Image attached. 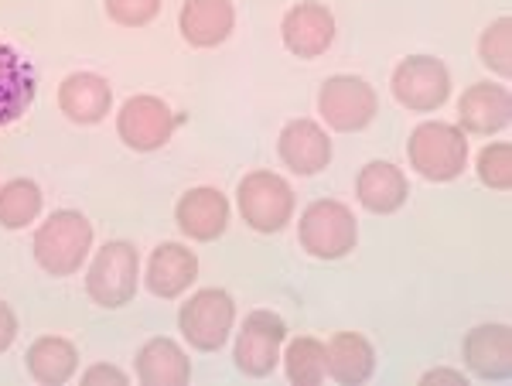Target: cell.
Segmentation results:
<instances>
[{"instance_id": "obj_27", "label": "cell", "mask_w": 512, "mask_h": 386, "mask_svg": "<svg viewBox=\"0 0 512 386\" xmlns=\"http://www.w3.org/2000/svg\"><path fill=\"white\" fill-rule=\"evenodd\" d=\"M475 171H478V182L485 188H492V192H509L512 188V144L495 141L489 147H482Z\"/></svg>"}, {"instance_id": "obj_12", "label": "cell", "mask_w": 512, "mask_h": 386, "mask_svg": "<svg viewBox=\"0 0 512 386\" xmlns=\"http://www.w3.org/2000/svg\"><path fill=\"white\" fill-rule=\"evenodd\" d=\"M175 223L188 240L212 243L226 233L229 226V199L219 188H188L175 205Z\"/></svg>"}, {"instance_id": "obj_16", "label": "cell", "mask_w": 512, "mask_h": 386, "mask_svg": "<svg viewBox=\"0 0 512 386\" xmlns=\"http://www.w3.org/2000/svg\"><path fill=\"white\" fill-rule=\"evenodd\" d=\"M198 277V257L195 250H188L185 243H161L154 246L151 260H147V274L144 284L154 298L175 301Z\"/></svg>"}, {"instance_id": "obj_7", "label": "cell", "mask_w": 512, "mask_h": 386, "mask_svg": "<svg viewBox=\"0 0 512 386\" xmlns=\"http://www.w3.org/2000/svg\"><path fill=\"white\" fill-rule=\"evenodd\" d=\"M390 89L410 113H434L451 96V72L434 55H410L393 69Z\"/></svg>"}, {"instance_id": "obj_11", "label": "cell", "mask_w": 512, "mask_h": 386, "mask_svg": "<svg viewBox=\"0 0 512 386\" xmlns=\"http://www.w3.org/2000/svg\"><path fill=\"white\" fill-rule=\"evenodd\" d=\"M280 38H284L287 52H294L297 59H318L335 41L332 11L325 4H318V0L294 4L280 21Z\"/></svg>"}, {"instance_id": "obj_5", "label": "cell", "mask_w": 512, "mask_h": 386, "mask_svg": "<svg viewBox=\"0 0 512 386\" xmlns=\"http://www.w3.org/2000/svg\"><path fill=\"white\" fill-rule=\"evenodd\" d=\"M236 325V301L222 287H202L178 311V328L198 352H219Z\"/></svg>"}, {"instance_id": "obj_29", "label": "cell", "mask_w": 512, "mask_h": 386, "mask_svg": "<svg viewBox=\"0 0 512 386\" xmlns=\"http://www.w3.org/2000/svg\"><path fill=\"white\" fill-rule=\"evenodd\" d=\"M18 339V315L7 301H0V352H7Z\"/></svg>"}, {"instance_id": "obj_24", "label": "cell", "mask_w": 512, "mask_h": 386, "mask_svg": "<svg viewBox=\"0 0 512 386\" xmlns=\"http://www.w3.org/2000/svg\"><path fill=\"white\" fill-rule=\"evenodd\" d=\"M280 363H284L287 380L294 386H318V383H325V376H328L325 342L315 339V335L294 339L284 356H280Z\"/></svg>"}, {"instance_id": "obj_28", "label": "cell", "mask_w": 512, "mask_h": 386, "mask_svg": "<svg viewBox=\"0 0 512 386\" xmlns=\"http://www.w3.org/2000/svg\"><path fill=\"white\" fill-rule=\"evenodd\" d=\"M106 14L120 28H144L161 14V0H106Z\"/></svg>"}, {"instance_id": "obj_6", "label": "cell", "mask_w": 512, "mask_h": 386, "mask_svg": "<svg viewBox=\"0 0 512 386\" xmlns=\"http://www.w3.org/2000/svg\"><path fill=\"white\" fill-rule=\"evenodd\" d=\"M239 216L256 233H280L294 216V188L274 171H250L236 188Z\"/></svg>"}, {"instance_id": "obj_26", "label": "cell", "mask_w": 512, "mask_h": 386, "mask_svg": "<svg viewBox=\"0 0 512 386\" xmlns=\"http://www.w3.org/2000/svg\"><path fill=\"white\" fill-rule=\"evenodd\" d=\"M478 55H482V62L489 65L495 76L506 79L512 72V21L509 18H499L492 21L489 28L482 31V38H478Z\"/></svg>"}, {"instance_id": "obj_18", "label": "cell", "mask_w": 512, "mask_h": 386, "mask_svg": "<svg viewBox=\"0 0 512 386\" xmlns=\"http://www.w3.org/2000/svg\"><path fill=\"white\" fill-rule=\"evenodd\" d=\"M110 106H113V86L103 76H96V72H72V76L62 79L59 110L72 123H82V127L103 123Z\"/></svg>"}, {"instance_id": "obj_31", "label": "cell", "mask_w": 512, "mask_h": 386, "mask_svg": "<svg viewBox=\"0 0 512 386\" xmlns=\"http://www.w3.org/2000/svg\"><path fill=\"white\" fill-rule=\"evenodd\" d=\"M420 383H454V386H465L468 383V376L465 373H458V369H431V373H424L420 376Z\"/></svg>"}, {"instance_id": "obj_1", "label": "cell", "mask_w": 512, "mask_h": 386, "mask_svg": "<svg viewBox=\"0 0 512 386\" xmlns=\"http://www.w3.org/2000/svg\"><path fill=\"white\" fill-rule=\"evenodd\" d=\"M35 260L45 274L72 277L93 250V223L76 209H59L35 229Z\"/></svg>"}, {"instance_id": "obj_14", "label": "cell", "mask_w": 512, "mask_h": 386, "mask_svg": "<svg viewBox=\"0 0 512 386\" xmlns=\"http://www.w3.org/2000/svg\"><path fill=\"white\" fill-rule=\"evenodd\" d=\"M509 120H512V96L506 86L475 82L458 100V127L465 130V134L492 137V134H499V130H506Z\"/></svg>"}, {"instance_id": "obj_23", "label": "cell", "mask_w": 512, "mask_h": 386, "mask_svg": "<svg viewBox=\"0 0 512 386\" xmlns=\"http://www.w3.org/2000/svg\"><path fill=\"white\" fill-rule=\"evenodd\" d=\"M24 363H28V373H31V380H35V383L62 386V383H69L72 376H76L79 352H76V346H72L69 339H62V335H41V339H35L28 346Z\"/></svg>"}, {"instance_id": "obj_21", "label": "cell", "mask_w": 512, "mask_h": 386, "mask_svg": "<svg viewBox=\"0 0 512 386\" xmlns=\"http://www.w3.org/2000/svg\"><path fill=\"white\" fill-rule=\"evenodd\" d=\"M137 380L144 386H185L192 380V359L175 339H147L137 352Z\"/></svg>"}, {"instance_id": "obj_25", "label": "cell", "mask_w": 512, "mask_h": 386, "mask_svg": "<svg viewBox=\"0 0 512 386\" xmlns=\"http://www.w3.org/2000/svg\"><path fill=\"white\" fill-rule=\"evenodd\" d=\"M41 195L38 182L31 178H11V182L0 185V226L4 229H24L28 223H35L41 212Z\"/></svg>"}, {"instance_id": "obj_10", "label": "cell", "mask_w": 512, "mask_h": 386, "mask_svg": "<svg viewBox=\"0 0 512 386\" xmlns=\"http://www.w3.org/2000/svg\"><path fill=\"white\" fill-rule=\"evenodd\" d=\"M175 127H178V117L171 113V106L164 103L161 96H147V93L130 96L117 113L120 141L127 144L130 151H140V154L161 151V147L171 141Z\"/></svg>"}, {"instance_id": "obj_17", "label": "cell", "mask_w": 512, "mask_h": 386, "mask_svg": "<svg viewBox=\"0 0 512 386\" xmlns=\"http://www.w3.org/2000/svg\"><path fill=\"white\" fill-rule=\"evenodd\" d=\"M236 28L233 0H185L178 14V31L192 48H216Z\"/></svg>"}, {"instance_id": "obj_15", "label": "cell", "mask_w": 512, "mask_h": 386, "mask_svg": "<svg viewBox=\"0 0 512 386\" xmlns=\"http://www.w3.org/2000/svg\"><path fill=\"white\" fill-rule=\"evenodd\" d=\"M465 366L485 383H502L512 376V328L478 325L465 335Z\"/></svg>"}, {"instance_id": "obj_4", "label": "cell", "mask_w": 512, "mask_h": 386, "mask_svg": "<svg viewBox=\"0 0 512 386\" xmlns=\"http://www.w3.org/2000/svg\"><path fill=\"white\" fill-rule=\"evenodd\" d=\"M140 284V257L134 243L110 240L96 250L93 264L86 270V294L99 308H123L134 301Z\"/></svg>"}, {"instance_id": "obj_22", "label": "cell", "mask_w": 512, "mask_h": 386, "mask_svg": "<svg viewBox=\"0 0 512 386\" xmlns=\"http://www.w3.org/2000/svg\"><path fill=\"white\" fill-rule=\"evenodd\" d=\"M328 376L342 386H359L376 373V349L366 335L359 332H338L325 346Z\"/></svg>"}, {"instance_id": "obj_30", "label": "cell", "mask_w": 512, "mask_h": 386, "mask_svg": "<svg viewBox=\"0 0 512 386\" xmlns=\"http://www.w3.org/2000/svg\"><path fill=\"white\" fill-rule=\"evenodd\" d=\"M99 380L117 383V386H127V383H130V376L123 373V369H117V366H106V363H96V366H89L86 373H82V383H99Z\"/></svg>"}, {"instance_id": "obj_3", "label": "cell", "mask_w": 512, "mask_h": 386, "mask_svg": "<svg viewBox=\"0 0 512 386\" xmlns=\"http://www.w3.org/2000/svg\"><path fill=\"white\" fill-rule=\"evenodd\" d=\"M297 243L315 260H342L359 243V223H355L352 209L345 202L318 199L301 212Z\"/></svg>"}, {"instance_id": "obj_19", "label": "cell", "mask_w": 512, "mask_h": 386, "mask_svg": "<svg viewBox=\"0 0 512 386\" xmlns=\"http://www.w3.org/2000/svg\"><path fill=\"white\" fill-rule=\"evenodd\" d=\"M410 195V182L396 164L390 161H369L355 178V199L362 209L376 212V216H393L403 209Z\"/></svg>"}, {"instance_id": "obj_13", "label": "cell", "mask_w": 512, "mask_h": 386, "mask_svg": "<svg viewBox=\"0 0 512 386\" xmlns=\"http://www.w3.org/2000/svg\"><path fill=\"white\" fill-rule=\"evenodd\" d=\"M277 154L294 175H318L332 164V141H328L321 123L301 117L280 130Z\"/></svg>"}, {"instance_id": "obj_2", "label": "cell", "mask_w": 512, "mask_h": 386, "mask_svg": "<svg viewBox=\"0 0 512 386\" xmlns=\"http://www.w3.org/2000/svg\"><path fill=\"white\" fill-rule=\"evenodd\" d=\"M407 158H410V168H414L420 178H427V182H437V185L454 182L468 164L465 130H461L458 123H444V120L420 123L407 141Z\"/></svg>"}, {"instance_id": "obj_8", "label": "cell", "mask_w": 512, "mask_h": 386, "mask_svg": "<svg viewBox=\"0 0 512 386\" xmlns=\"http://www.w3.org/2000/svg\"><path fill=\"white\" fill-rule=\"evenodd\" d=\"M318 113L338 134L366 130L379 113V96L366 79L359 76H332L318 93Z\"/></svg>"}, {"instance_id": "obj_9", "label": "cell", "mask_w": 512, "mask_h": 386, "mask_svg": "<svg viewBox=\"0 0 512 386\" xmlns=\"http://www.w3.org/2000/svg\"><path fill=\"white\" fill-rule=\"evenodd\" d=\"M287 342V325L274 311H250L243 322V332L236 339L233 363L250 380H263L280 363V346Z\"/></svg>"}, {"instance_id": "obj_20", "label": "cell", "mask_w": 512, "mask_h": 386, "mask_svg": "<svg viewBox=\"0 0 512 386\" xmlns=\"http://www.w3.org/2000/svg\"><path fill=\"white\" fill-rule=\"evenodd\" d=\"M38 79L28 59H21L11 45H0V127L21 120L35 103Z\"/></svg>"}]
</instances>
